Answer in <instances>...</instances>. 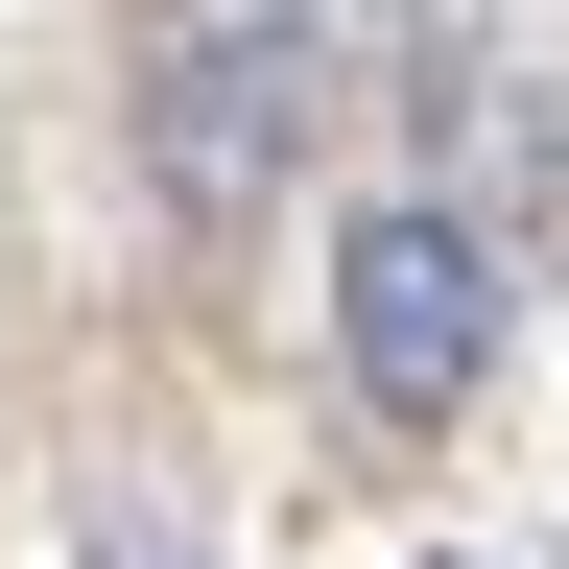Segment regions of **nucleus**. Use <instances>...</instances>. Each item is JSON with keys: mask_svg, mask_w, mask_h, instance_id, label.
<instances>
[{"mask_svg": "<svg viewBox=\"0 0 569 569\" xmlns=\"http://www.w3.org/2000/svg\"><path fill=\"white\" fill-rule=\"evenodd\" d=\"M332 356H356V403H380V427H451V403L498 380V238H475V213H427V190L332 213Z\"/></svg>", "mask_w": 569, "mask_h": 569, "instance_id": "nucleus-1", "label": "nucleus"}, {"mask_svg": "<svg viewBox=\"0 0 569 569\" xmlns=\"http://www.w3.org/2000/svg\"><path fill=\"white\" fill-rule=\"evenodd\" d=\"M284 119H309V48H284V24H238V48H190V71H167V167H190L213 213L284 167Z\"/></svg>", "mask_w": 569, "mask_h": 569, "instance_id": "nucleus-2", "label": "nucleus"}, {"mask_svg": "<svg viewBox=\"0 0 569 569\" xmlns=\"http://www.w3.org/2000/svg\"><path fill=\"white\" fill-rule=\"evenodd\" d=\"M96 569H213L190 522H142V498H119V522H96Z\"/></svg>", "mask_w": 569, "mask_h": 569, "instance_id": "nucleus-3", "label": "nucleus"}, {"mask_svg": "<svg viewBox=\"0 0 569 569\" xmlns=\"http://www.w3.org/2000/svg\"><path fill=\"white\" fill-rule=\"evenodd\" d=\"M451 569H498V546H451Z\"/></svg>", "mask_w": 569, "mask_h": 569, "instance_id": "nucleus-4", "label": "nucleus"}]
</instances>
